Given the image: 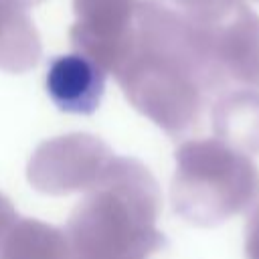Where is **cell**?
I'll use <instances>...</instances> for the list:
<instances>
[{
    "label": "cell",
    "instance_id": "1",
    "mask_svg": "<svg viewBox=\"0 0 259 259\" xmlns=\"http://www.w3.org/2000/svg\"><path fill=\"white\" fill-rule=\"evenodd\" d=\"M158 202L148 168L113 156L69 217L71 259H148L162 243L154 227Z\"/></svg>",
    "mask_w": 259,
    "mask_h": 259
},
{
    "label": "cell",
    "instance_id": "2",
    "mask_svg": "<svg viewBox=\"0 0 259 259\" xmlns=\"http://www.w3.org/2000/svg\"><path fill=\"white\" fill-rule=\"evenodd\" d=\"M111 158L113 152L95 136H61L36 148L28 164V180L45 194L89 190Z\"/></svg>",
    "mask_w": 259,
    "mask_h": 259
},
{
    "label": "cell",
    "instance_id": "3",
    "mask_svg": "<svg viewBox=\"0 0 259 259\" xmlns=\"http://www.w3.org/2000/svg\"><path fill=\"white\" fill-rule=\"evenodd\" d=\"M140 0H73L71 42L77 53L115 73L130 47Z\"/></svg>",
    "mask_w": 259,
    "mask_h": 259
},
{
    "label": "cell",
    "instance_id": "4",
    "mask_svg": "<svg viewBox=\"0 0 259 259\" xmlns=\"http://www.w3.org/2000/svg\"><path fill=\"white\" fill-rule=\"evenodd\" d=\"M47 93L65 113H93L103 97L105 71L81 53L59 55L47 69Z\"/></svg>",
    "mask_w": 259,
    "mask_h": 259
},
{
    "label": "cell",
    "instance_id": "5",
    "mask_svg": "<svg viewBox=\"0 0 259 259\" xmlns=\"http://www.w3.org/2000/svg\"><path fill=\"white\" fill-rule=\"evenodd\" d=\"M20 0H0V69L24 73L40 59V38Z\"/></svg>",
    "mask_w": 259,
    "mask_h": 259
},
{
    "label": "cell",
    "instance_id": "6",
    "mask_svg": "<svg viewBox=\"0 0 259 259\" xmlns=\"http://www.w3.org/2000/svg\"><path fill=\"white\" fill-rule=\"evenodd\" d=\"M0 259H71L65 231L36 219H14L0 237Z\"/></svg>",
    "mask_w": 259,
    "mask_h": 259
},
{
    "label": "cell",
    "instance_id": "7",
    "mask_svg": "<svg viewBox=\"0 0 259 259\" xmlns=\"http://www.w3.org/2000/svg\"><path fill=\"white\" fill-rule=\"evenodd\" d=\"M14 219H16V210H14V206L10 204V200H8L4 194H0V237H2L4 231L12 225Z\"/></svg>",
    "mask_w": 259,
    "mask_h": 259
}]
</instances>
